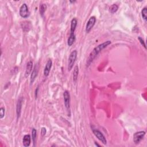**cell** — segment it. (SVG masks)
<instances>
[{"mask_svg": "<svg viewBox=\"0 0 147 147\" xmlns=\"http://www.w3.org/2000/svg\"><path fill=\"white\" fill-rule=\"evenodd\" d=\"M75 40V34H70V37L68 39L67 44L69 46H71L74 43Z\"/></svg>", "mask_w": 147, "mask_h": 147, "instance_id": "obj_14", "label": "cell"}, {"mask_svg": "<svg viewBox=\"0 0 147 147\" xmlns=\"http://www.w3.org/2000/svg\"><path fill=\"white\" fill-rule=\"evenodd\" d=\"M95 22H96L95 17L93 16L89 19L86 26V32L87 33H89L90 31H91L93 27L94 26Z\"/></svg>", "mask_w": 147, "mask_h": 147, "instance_id": "obj_6", "label": "cell"}, {"mask_svg": "<svg viewBox=\"0 0 147 147\" xmlns=\"http://www.w3.org/2000/svg\"><path fill=\"white\" fill-rule=\"evenodd\" d=\"M52 66V61L51 59H49L47 61L46 66L44 68V75L45 77H48L49 75V74L50 72V70L51 69V67Z\"/></svg>", "mask_w": 147, "mask_h": 147, "instance_id": "obj_8", "label": "cell"}, {"mask_svg": "<svg viewBox=\"0 0 147 147\" xmlns=\"http://www.w3.org/2000/svg\"><path fill=\"white\" fill-rule=\"evenodd\" d=\"M77 19L74 18L72 20L71 22V28H70V34H75L74 32L76 29V28H77Z\"/></svg>", "mask_w": 147, "mask_h": 147, "instance_id": "obj_12", "label": "cell"}, {"mask_svg": "<svg viewBox=\"0 0 147 147\" xmlns=\"http://www.w3.org/2000/svg\"><path fill=\"white\" fill-rule=\"evenodd\" d=\"M145 135V131H140L136 132L133 135V141L135 144H138L140 141L143 139Z\"/></svg>", "mask_w": 147, "mask_h": 147, "instance_id": "obj_4", "label": "cell"}, {"mask_svg": "<svg viewBox=\"0 0 147 147\" xmlns=\"http://www.w3.org/2000/svg\"><path fill=\"white\" fill-rule=\"evenodd\" d=\"M93 133L95 136L98 139L101 141L102 143L103 144H107V141L105 137V136L102 133L101 131H99L98 129H92Z\"/></svg>", "mask_w": 147, "mask_h": 147, "instance_id": "obj_5", "label": "cell"}, {"mask_svg": "<svg viewBox=\"0 0 147 147\" xmlns=\"http://www.w3.org/2000/svg\"><path fill=\"white\" fill-rule=\"evenodd\" d=\"M20 15L24 19L28 18L29 16L30 12L26 4H22L20 8Z\"/></svg>", "mask_w": 147, "mask_h": 147, "instance_id": "obj_3", "label": "cell"}, {"mask_svg": "<svg viewBox=\"0 0 147 147\" xmlns=\"http://www.w3.org/2000/svg\"><path fill=\"white\" fill-rule=\"evenodd\" d=\"M138 40H139L140 41V43H141V44L142 45V46L145 48V49H146V45L145 44V41H144V40L143 39V38H141V37H138Z\"/></svg>", "mask_w": 147, "mask_h": 147, "instance_id": "obj_21", "label": "cell"}, {"mask_svg": "<svg viewBox=\"0 0 147 147\" xmlns=\"http://www.w3.org/2000/svg\"><path fill=\"white\" fill-rule=\"evenodd\" d=\"M63 97H64V105L66 108L69 110L70 109V95L69 92L66 90L63 93Z\"/></svg>", "mask_w": 147, "mask_h": 147, "instance_id": "obj_7", "label": "cell"}, {"mask_svg": "<svg viewBox=\"0 0 147 147\" xmlns=\"http://www.w3.org/2000/svg\"><path fill=\"white\" fill-rule=\"evenodd\" d=\"M46 133H47L46 129L45 128H42L41 129V136H45V134H46Z\"/></svg>", "mask_w": 147, "mask_h": 147, "instance_id": "obj_22", "label": "cell"}, {"mask_svg": "<svg viewBox=\"0 0 147 147\" xmlns=\"http://www.w3.org/2000/svg\"><path fill=\"white\" fill-rule=\"evenodd\" d=\"M33 69V62L32 61H29L27 64L26 69H25V77H28L30 75V72H32Z\"/></svg>", "mask_w": 147, "mask_h": 147, "instance_id": "obj_11", "label": "cell"}, {"mask_svg": "<svg viewBox=\"0 0 147 147\" xmlns=\"http://www.w3.org/2000/svg\"><path fill=\"white\" fill-rule=\"evenodd\" d=\"M5 109L4 107H1V108H0V118H1V119L4 118L5 115Z\"/></svg>", "mask_w": 147, "mask_h": 147, "instance_id": "obj_20", "label": "cell"}, {"mask_svg": "<svg viewBox=\"0 0 147 147\" xmlns=\"http://www.w3.org/2000/svg\"><path fill=\"white\" fill-rule=\"evenodd\" d=\"M77 57V51L76 50L73 51L71 53H70L69 58V63H68V70L71 71L72 69L74 64L75 62L76 61Z\"/></svg>", "mask_w": 147, "mask_h": 147, "instance_id": "obj_2", "label": "cell"}, {"mask_svg": "<svg viewBox=\"0 0 147 147\" xmlns=\"http://www.w3.org/2000/svg\"><path fill=\"white\" fill-rule=\"evenodd\" d=\"M47 9V5L46 4H41L40 7V9H39V11H40V13L41 16L43 17L44 15V13L46 12V10Z\"/></svg>", "mask_w": 147, "mask_h": 147, "instance_id": "obj_17", "label": "cell"}, {"mask_svg": "<svg viewBox=\"0 0 147 147\" xmlns=\"http://www.w3.org/2000/svg\"><path fill=\"white\" fill-rule=\"evenodd\" d=\"M39 86L37 87V89L35 90V98H38V91H39Z\"/></svg>", "mask_w": 147, "mask_h": 147, "instance_id": "obj_23", "label": "cell"}, {"mask_svg": "<svg viewBox=\"0 0 147 147\" xmlns=\"http://www.w3.org/2000/svg\"><path fill=\"white\" fill-rule=\"evenodd\" d=\"M118 9V5L116 4H113L111 7H110V12L112 13H114L117 12Z\"/></svg>", "mask_w": 147, "mask_h": 147, "instance_id": "obj_19", "label": "cell"}, {"mask_svg": "<svg viewBox=\"0 0 147 147\" xmlns=\"http://www.w3.org/2000/svg\"><path fill=\"white\" fill-rule=\"evenodd\" d=\"M70 2H71V3H74V2H76V1H70Z\"/></svg>", "mask_w": 147, "mask_h": 147, "instance_id": "obj_24", "label": "cell"}, {"mask_svg": "<svg viewBox=\"0 0 147 147\" xmlns=\"http://www.w3.org/2000/svg\"><path fill=\"white\" fill-rule=\"evenodd\" d=\"M141 15H142L143 19L145 21L147 20V8L144 7L142 11H141Z\"/></svg>", "mask_w": 147, "mask_h": 147, "instance_id": "obj_18", "label": "cell"}, {"mask_svg": "<svg viewBox=\"0 0 147 147\" xmlns=\"http://www.w3.org/2000/svg\"><path fill=\"white\" fill-rule=\"evenodd\" d=\"M30 140H31V138L29 134L25 135L23 137V139H22L23 145L25 147L29 146L30 144Z\"/></svg>", "mask_w": 147, "mask_h": 147, "instance_id": "obj_13", "label": "cell"}, {"mask_svg": "<svg viewBox=\"0 0 147 147\" xmlns=\"http://www.w3.org/2000/svg\"><path fill=\"white\" fill-rule=\"evenodd\" d=\"M112 43V41L110 40H107L106 41H105L104 43L99 44L98 46L95 47L94 50L92 51V52L90 53V54L89 56V58L87 59V65L88 64V66L91 64V62L93 61V60L95 58L96 56H97L98 53H100L102 50H103V49L105 48L106 47H107L108 46Z\"/></svg>", "mask_w": 147, "mask_h": 147, "instance_id": "obj_1", "label": "cell"}, {"mask_svg": "<svg viewBox=\"0 0 147 147\" xmlns=\"http://www.w3.org/2000/svg\"><path fill=\"white\" fill-rule=\"evenodd\" d=\"M22 105V98H20L19 99L17 103V106H16V113H17V119H19V118L20 117Z\"/></svg>", "mask_w": 147, "mask_h": 147, "instance_id": "obj_10", "label": "cell"}, {"mask_svg": "<svg viewBox=\"0 0 147 147\" xmlns=\"http://www.w3.org/2000/svg\"><path fill=\"white\" fill-rule=\"evenodd\" d=\"M38 71H39V66L38 64H36L35 66L34 67V69L32 71V72L31 73V76H30V84H32L34 81H35L36 78L38 76Z\"/></svg>", "mask_w": 147, "mask_h": 147, "instance_id": "obj_9", "label": "cell"}, {"mask_svg": "<svg viewBox=\"0 0 147 147\" xmlns=\"http://www.w3.org/2000/svg\"><path fill=\"white\" fill-rule=\"evenodd\" d=\"M95 145H97V146H100V145H99V144H98L97 143H95Z\"/></svg>", "mask_w": 147, "mask_h": 147, "instance_id": "obj_25", "label": "cell"}, {"mask_svg": "<svg viewBox=\"0 0 147 147\" xmlns=\"http://www.w3.org/2000/svg\"><path fill=\"white\" fill-rule=\"evenodd\" d=\"M36 137H37V131L35 128H33L32 130V141L33 143V146H36Z\"/></svg>", "mask_w": 147, "mask_h": 147, "instance_id": "obj_16", "label": "cell"}, {"mask_svg": "<svg viewBox=\"0 0 147 147\" xmlns=\"http://www.w3.org/2000/svg\"><path fill=\"white\" fill-rule=\"evenodd\" d=\"M78 74H79V67L78 66H76L74 67L73 72V81L74 82H76L78 79Z\"/></svg>", "mask_w": 147, "mask_h": 147, "instance_id": "obj_15", "label": "cell"}]
</instances>
